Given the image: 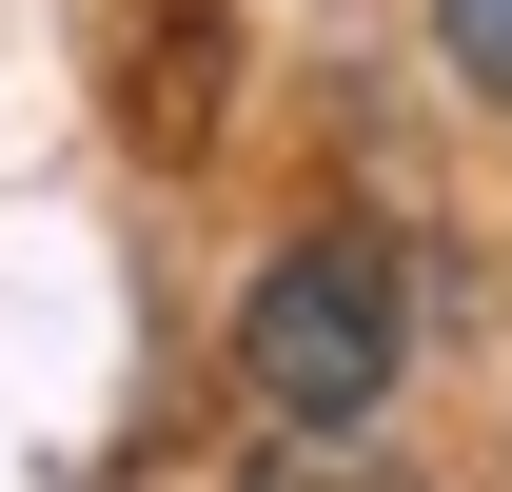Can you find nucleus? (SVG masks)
<instances>
[{"label":"nucleus","instance_id":"nucleus-1","mask_svg":"<svg viewBox=\"0 0 512 492\" xmlns=\"http://www.w3.org/2000/svg\"><path fill=\"white\" fill-rule=\"evenodd\" d=\"M394 355H414V276H394L375 237H296L237 296V394L296 433V453H316V433H375L394 414Z\"/></svg>","mask_w":512,"mask_h":492},{"label":"nucleus","instance_id":"nucleus-2","mask_svg":"<svg viewBox=\"0 0 512 492\" xmlns=\"http://www.w3.org/2000/svg\"><path fill=\"white\" fill-rule=\"evenodd\" d=\"M434 60H453V79L512 119V0H434Z\"/></svg>","mask_w":512,"mask_h":492}]
</instances>
